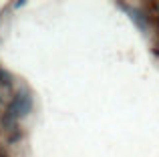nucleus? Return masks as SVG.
<instances>
[{
  "label": "nucleus",
  "mask_w": 159,
  "mask_h": 157,
  "mask_svg": "<svg viewBox=\"0 0 159 157\" xmlns=\"http://www.w3.org/2000/svg\"><path fill=\"white\" fill-rule=\"evenodd\" d=\"M0 83H2V85H12L10 75H8L6 71H2V69H0Z\"/></svg>",
  "instance_id": "nucleus-2"
},
{
  "label": "nucleus",
  "mask_w": 159,
  "mask_h": 157,
  "mask_svg": "<svg viewBox=\"0 0 159 157\" xmlns=\"http://www.w3.org/2000/svg\"><path fill=\"white\" fill-rule=\"evenodd\" d=\"M30 97H28V93H24V91H20L18 95H16V99L12 101L10 105V115H14V117H24V115L30 113Z\"/></svg>",
  "instance_id": "nucleus-1"
}]
</instances>
